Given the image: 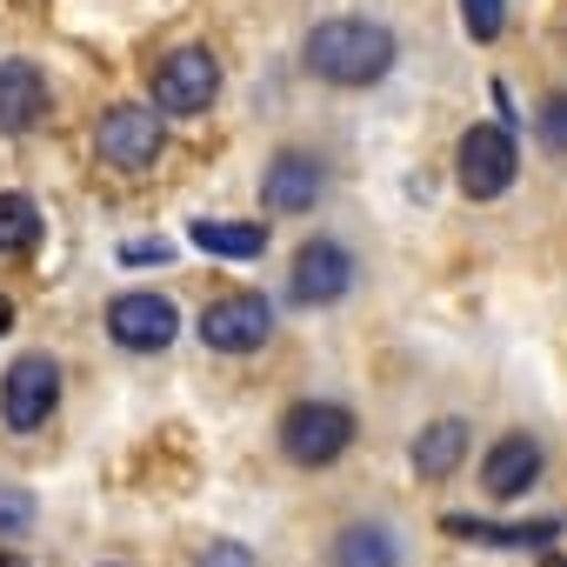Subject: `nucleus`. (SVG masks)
<instances>
[{
  "mask_svg": "<svg viewBox=\"0 0 567 567\" xmlns=\"http://www.w3.org/2000/svg\"><path fill=\"white\" fill-rule=\"evenodd\" d=\"M34 240H41V207H34V194L8 187L0 194V254H28Z\"/></svg>",
  "mask_w": 567,
  "mask_h": 567,
  "instance_id": "nucleus-16",
  "label": "nucleus"
},
{
  "mask_svg": "<svg viewBox=\"0 0 567 567\" xmlns=\"http://www.w3.org/2000/svg\"><path fill=\"white\" fill-rule=\"evenodd\" d=\"M540 141H547L554 154H567V94H554V101L540 107Z\"/></svg>",
  "mask_w": 567,
  "mask_h": 567,
  "instance_id": "nucleus-20",
  "label": "nucleus"
},
{
  "mask_svg": "<svg viewBox=\"0 0 567 567\" xmlns=\"http://www.w3.org/2000/svg\"><path fill=\"white\" fill-rule=\"evenodd\" d=\"M54 401H61V368H54L48 354H21V361L8 368V381H0V421H8L14 434L48 427Z\"/></svg>",
  "mask_w": 567,
  "mask_h": 567,
  "instance_id": "nucleus-4",
  "label": "nucleus"
},
{
  "mask_svg": "<svg viewBox=\"0 0 567 567\" xmlns=\"http://www.w3.org/2000/svg\"><path fill=\"white\" fill-rule=\"evenodd\" d=\"M8 328H14V301H8V295H0V334H8Z\"/></svg>",
  "mask_w": 567,
  "mask_h": 567,
  "instance_id": "nucleus-23",
  "label": "nucleus"
},
{
  "mask_svg": "<svg viewBox=\"0 0 567 567\" xmlns=\"http://www.w3.org/2000/svg\"><path fill=\"white\" fill-rule=\"evenodd\" d=\"M288 288H295L301 308H334V301L354 288L348 247H341V240H308V247L295 254V267H288Z\"/></svg>",
  "mask_w": 567,
  "mask_h": 567,
  "instance_id": "nucleus-8",
  "label": "nucleus"
},
{
  "mask_svg": "<svg viewBox=\"0 0 567 567\" xmlns=\"http://www.w3.org/2000/svg\"><path fill=\"white\" fill-rule=\"evenodd\" d=\"M394 534L374 527V520H354L341 540H334V567H394Z\"/></svg>",
  "mask_w": 567,
  "mask_h": 567,
  "instance_id": "nucleus-15",
  "label": "nucleus"
},
{
  "mask_svg": "<svg viewBox=\"0 0 567 567\" xmlns=\"http://www.w3.org/2000/svg\"><path fill=\"white\" fill-rule=\"evenodd\" d=\"M220 94V61L207 48H181L154 68V107L161 114H200Z\"/></svg>",
  "mask_w": 567,
  "mask_h": 567,
  "instance_id": "nucleus-6",
  "label": "nucleus"
},
{
  "mask_svg": "<svg viewBox=\"0 0 567 567\" xmlns=\"http://www.w3.org/2000/svg\"><path fill=\"white\" fill-rule=\"evenodd\" d=\"M267 334H274V315L260 295H220L200 315V348H214V354H254Z\"/></svg>",
  "mask_w": 567,
  "mask_h": 567,
  "instance_id": "nucleus-7",
  "label": "nucleus"
},
{
  "mask_svg": "<svg viewBox=\"0 0 567 567\" xmlns=\"http://www.w3.org/2000/svg\"><path fill=\"white\" fill-rule=\"evenodd\" d=\"M34 527V494L28 487H0V534H28Z\"/></svg>",
  "mask_w": 567,
  "mask_h": 567,
  "instance_id": "nucleus-19",
  "label": "nucleus"
},
{
  "mask_svg": "<svg viewBox=\"0 0 567 567\" xmlns=\"http://www.w3.org/2000/svg\"><path fill=\"white\" fill-rule=\"evenodd\" d=\"M354 441V414L334 401H295L288 421H280V454L295 467H334Z\"/></svg>",
  "mask_w": 567,
  "mask_h": 567,
  "instance_id": "nucleus-2",
  "label": "nucleus"
},
{
  "mask_svg": "<svg viewBox=\"0 0 567 567\" xmlns=\"http://www.w3.org/2000/svg\"><path fill=\"white\" fill-rule=\"evenodd\" d=\"M167 254H174V247H167L161 234H154V240H127V247H121V260H127V267H147V260H167Z\"/></svg>",
  "mask_w": 567,
  "mask_h": 567,
  "instance_id": "nucleus-22",
  "label": "nucleus"
},
{
  "mask_svg": "<svg viewBox=\"0 0 567 567\" xmlns=\"http://www.w3.org/2000/svg\"><path fill=\"white\" fill-rule=\"evenodd\" d=\"M194 247H207L220 260H254L267 247V227L260 220H194Z\"/></svg>",
  "mask_w": 567,
  "mask_h": 567,
  "instance_id": "nucleus-14",
  "label": "nucleus"
},
{
  "mask_svg": "<svg viewBox=\"0 0 567 567\" xmlns=\"http://www.w3.org/2000/svg\"><path fill=\"white\" fill-rule=\"evenodd\" d=\"M388 68H394V34L381 21L341 14V21H321L308 34V74H321L334 87H374Z\"/></svg>",
  "mask_w": 567,
  "mask_h": 567,
  "instance_id": "nucleus-1",
  "label": "nucleus"
},
{
  "mask_svg": "<svg viewBox=\"0 0 567 567\" xmlns=\"http://www.w3.org/2000/svg\"><path fill=\"white\" fill-rule=\"evenodd\" d=\"M48 114V74L34 61H0V127L28 134Z\"/></svg>",
  "mask_w": 567,
  "mask_h": 567,
  "instance_id": "nucleus-12",
  "label": "nucleus"
},
{
  "mask_svg": "<svg viewBox=\"0 0 567 567\" xmlns=\"http://www.w3.org/2000/svg\"><path fill=\"white\" fill-rule=\"evenodd\" d=\"M0 567H28V560H21V554H0Z\"/></svg>",
  "mask_w": 567,
  "mask_h": 567,
  "instance_id": "nucleus-24",
  "label": "nucleus"
},
{
  "mask_svg": "<svg viewBox=\"0 0 567 567\" xmlns=\"http://www.w3.org/2000/svg\"><path fill=\"white\" fill-rule=\"evenodd\" d=\"M107 334L127 348V354H161L174 334H181V315L167 295H121L107 308Z\"/></svg>",
  "mask_w": 567,
  "mask_h": 567,
  "instance_id": "nucleus-9",
  "label": "nucleus"
},
{
  "mask_svg": "<svg viewBox=\"0 0 567 567\" xmlns=\"http://www.w3.org/2000/svg\"><path fill=\"white\" fill-rule=\"evenodd\" d=\"M520 174V147H514V127H467L461 147H454V181L467 200H501Z\"/></svg>",
  "mask_w": 567,
  "mask_h": 567,
  "instance_id": "nucleus-3",
  "label": "nucleus"
},
{
  "mask_svg": "<svg viewBox=\"0 0 567 567\" xmlns=\"http://www.w3.org/2000/svg\"><path fill=\"white\" fill-rule=\"evenodd\" d=\"M321 187H328V174H321V161L315 154H274L267 161V174H260V200L274 207V214H308L315 200H321Z\"/></svg>",
  "mask_w": 567,
  "mask_h": 567,
  "instance_id": "nucleus-10",
  "label": "nucleus"
},
{
  "mask_svg": "<svg viewBox=\"0 0 567 567\" xmlns=\"http://www.w3.org/2000/svg\"><path fill=\"white\" fill-rule=\"evenodd\" d=\"M540 567H567V560H540Z\"/></svg>",
  "mask_w": 567,
  "mask_h": 567,
  "instance_id": "nucleus-25",
  "label": "nucleus"
},
{
  "mask_svg": "<svg viewBox=\"0 0 567 567\" xmlns=\"http://www.w3.org/2000/svg\"><path fill=\"white\" fill-rule=\"evenodd\" d=\"M461 21H467V34L487 48V41H501V28H507V0H461Z\"/></svg>",
  "mask_w": 567,
  "mask_h": 567,
  "instance_id": "nucleus-18",
  "label": "nucleus"
},
{
  "mask_svg": "<svg viewBox=\"0 0 567 567\" xmlns=\"http://www.w3.org/2000/svg\"><path fill=\"white\" fill-rule=\"evenodd\" d=\"M461 461H467V427L461 421H434V427L414 434V474L421 481H447Z\"/></svg>",
  "mask_w": 567,
  "mask_h": 567,
  "instance_id": "nucleus-13",
  "label": "nucleus"
},
{
  "mask_svg": "<svg viewBox=\"0 0 567 567\" xmlns=\"http://www.w3.org/2000/svg\"><path fill=\"white\" fill-rule=\"evenodd\" d=\"M447 534H474V540H520V547L534 540V547H540V540H554V534H560V520H540V527H474V520L447 514Z\"/></svg>",
  "mask_w": 567,
  "mask_h": 567,
  "instance_id": "nucleus-17",
  "label": "nucleus"
},
{
  "mask_svg": "<svg viewBox=\"0 0 567 567\" xmlns=\"http://www.w3.org/2000/svg\"><path fill=\"white\" fill-rule=\"evenodd\" d=\"M161 141H167V127H161L154 107H107L101 127H94L101 161H107V167H127V174L154 167V161H161Z\"/></svg>",
  "mask_w": 567,
  "mask_h": 567,
  "instance_id": "nucleus-5",
  "label": "nucleus"
},
{
  "mask_svg": "<svg viewBox=\"0 0 567 567\" xmlns=\"http://www.w3.org/2000/svg\"><path fill=\"white\" fill-rule=\"evenodd\" d=\"M540 481V447L527 441V434H501L494 447H487V461H481V487L494 494V501H514V494H527Z\"/></svg>",
  "mask_w": 567,
  "mask_h": 567,
  "instance_id": "nucleus-11",
  "label": "nucleus"
},
{
  "mask_svg": "<svg viewBox=\"0 0 567 567\" xmlns=\"http://www.w3.org/2000/svg\"><path fill=\"white\" fill-rule=\"evenodd\" d=\"M194 567H254V554H247L240 540H214V547H207Z\"/></svg>",
  "mask_w": 567,
  "mask_h": 567,
  "instance_id": "nucleus-21",
  "label": "nucleus"
}]
</instances>
